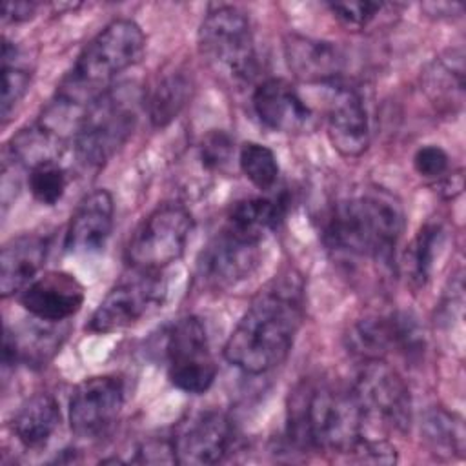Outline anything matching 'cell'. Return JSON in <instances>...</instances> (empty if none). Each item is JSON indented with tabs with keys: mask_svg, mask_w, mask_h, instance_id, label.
<instances>
[{
	"mask_svg": "<svg viewBox=\"0 0 466 466\" xmlns=\"http://www.w3.org/2000/svg\"><path fill=\"white\" fill-rule=\"evenodd\" d=\"M304 317L302 282L284 273L268 282L231 331L224 357L249 375L277 368L289 353Z\"/></svg>",
	"mask_w": 466,
	"mask_h": 466,
	"instance_id": "obj_1",
	"label": "cell"
},
{
	"mask_svg": "<svg viewBox=\"0 0 466 466\" xmlns=\"http://www.w3.org/2000/svg\"><path fill=\"white\" fill-rule=\"evenodd\" d=\"M364 415L353 391L300 382L288 402V441L295 448L348 453L364 437Z\"/></svg>",
	"mask_w": 466,
	"mask_h": 466,
	"instance_id": "obj_2",
	"label": "cell"
},
{
	"mask_svg": "<svg viewBox=\"0 0 466 466\" xmlns=\"http://www.w3.org/2000/svg\"><path fill=\"white\" fill-rule=\"evenodd\" d=\"M402 228L404 213L399 200L382 189H366L329 209L322 238L335 253L390 262Z\"/></svg>",
	"mask_w": 466,
	"mask_h": 466,
	"instance_id": "obj_3",
	"label": "cell"
},
{
	"mask_svg": "<svg viewBox=\"0 0 466 466\" xmlns=\"http://www.w3.org/2000/svg\"><path fill=\"white\" fill-rule=\"evenodd\" d=\"M144 49L146 36L137 22L127 18L113 20L84 46L56 89L55 106L62 111L71 107L86 109L113 87L116 75L142 58Z\"/></svg>",
	"mask_w": 466,
	"mask_h": 466,
	"instance_id": "obj_4",
	"label": "cell"
},
{
	"mask_svg": "<svg viewBox=\"0 0 466 466\" xmlns=\"http://www.w3.org/2000/svg\"><path fill=\"white\" fill-rule=\"evenodd\" d=\"M144 96L129 86H113L93 100L80 116L75 151L87 167L104 166L131 137Z\"/></svg>",
	"mask_w": 466,
	"mask_h": 466,
	"instance_id": "obj_5",
	"label": "cell"
},
{
	"mask_svg": "<svg viewBox=\"0 0 466 466\" xmlns=\"http://www.w3.org/2000/svg\"><path fill=\"white\" fill-rule=\"evenodd\" d=\"M198 51L208 66L231 82H249L257 51L248 16L231 5L211 7L198 29Z\"/></svg>",
	"mask_w": 466,
	"mask_h": 466,
	"instance_id": "obj_6",
	"label": "cell"
},
{
	"mask_svg": "<svg viewBox=\"0 0 466 466\" xmlns=\"http://www.w3.org/2000/svg\"><path fill=\"white\" fill-rule=\"evenodd\" d=\"M193 229V217L182 204L157 206L131 235L126 258L133 269L160 271L178 260Z\"/></svg>",
	"mask_w": 466,
	"mask_h": 466,
	"instance_id": "obj_7",
	"label": "cell"
},
{
	"mask_svg": "<svg viewBox=\"0 0 466 466\" xmlns=\"http://www.w3.org/2000/svg\"><path fill=\"white\" fill-rule=\"evenodd\" d=\"M164 355L167 377L186 393H206L217 379V364L209 350L206 326L198 317L178 319L166 333Z\"/></svg>",
	"mask_w": 466,
	"mask_h": 466,
	"instance_id": "obj_8",
	"label": "cell"
},
{
	"mask_svg": "<svg viewBox=\"0 0 466 466\" xmlns=\"http://www.w3.org/2000/svg\"><path fill=\"white\" fill-rule=\"evenodd\" d=\"M353 395L364 420L404 433L411 422V395L402 377L384 360H362Z\"/></svg>",
	"mask_w": 466,
	"mask_h": 466,
	"instance_id": "obj_9",
	"label": "cell"
},
{
	"mask_svg": "<svg viewBox=\"0 0 466 466\" xmlns=\"http://www.w3.org/2000/svg\"><path fill=\"white\" fill-rule=\"evenodd\" d=\"M166 297V284L160 271L133 269L131 277L122 279L98 304L89 331L113 333L135 326L144 317L160 308Z\"/></svg>",
	"mask_w": 466,
	"mask_h": 466,
	"instance_id": "obj_10",
	"label": "cell"
},
{
	"mask_svg": "<svg viewBox=\"0 0 466 466\" xmlns=\"http://www.w3.org/2000/svg\"><path fill=\"white\" fill-rule=\"evenodd\" d=\"M262 240L222 228L198 257V275L208 288L228 289L248 279L258 266Z\"/></svg>",
	"mask_w": 466,
	"mask_h": 466,
	"instance_id": "obj_11",
	"label": "cell"
},
{
	"mask_svg": "<svg viewBox=\"0 0 466 466\" xmlns=\"http://www.w3.org/2000/svg\"><path fill=\"white\" fill-rule=\"evenodd\" d=\"M348 348L362 360H384L391 351L411 355L422 348V333L404 313L375 315L357 320L348 335Z\"/></svg>",
	"mask_w": 466,
	"mask_h": 466,
	"instance_id": "obj_12",
	"label": "cell"
},
{
	"mask_svg": "<svg viewBox=\"0 0 466 466\" xmlns=\"http://www.w3.org/2000/svg\"><path fill=\"white\" fill-rule=\"evenodd\" d=\"M124 406V382L118 375L84 379L69 399V424L80 437H96L116 420Z\"/></svg>",
	"mask_w": 466,
	"mask_h": 466,
	"instance_id": "obj_13",
	"label": "cell"
},
{
	"mask_svg": "<svg viewBox=\"0 0 466 466\" xmlns=\"http://www.w3.org/2000/svg\"><path fill=\"white\" fill-rule=\"evenodd\" d=\"M171 441L175 462L217 464L233 448L235 430L226 413L208 410L193 417Z\"/></svg>",
	"mask_w": 466,
	"mask_h": 466,
	"instance_id": "obj_14",
	"label": "cell"
},
{
	"mask_svg": "<svg viewBox=\"0 0 466 466\" xmlns=\"http://www.w3.org/2000/svg\"><path fill=\"white\" fill-rule=\"evenodd\" d=\"M326 127L331 146L342 157H360L370 146V116L355 87L337 86L329 98Z\"/></svg>",
	"mask_w": 466,
	"mask_h": 466,
	"instance_id": "obj_15",
	"label": "cell"
},
{
	"mask_svg": "<svg viewBox=\"0 0 466 466\" xmlns=\"http://www.w3.org/2000/svg\"><path fill=\"white\" fill-rule=\"evenodd\" d=\"M20 304L40 320L66 322L84 304V286L66 271H47L20 291Z\"/></svg>",
	"mask_w": 466,
	"mask_h": 466,
	"instance_id": "obj_16",
	"label": "cell"
},
{
	"mask_svg": "<svg viewBox=\"0 0 466 466\" xmlns=\"http://www.w3.org/2000/svg\"><path fill=\"white\" fill-rule=\"evenodd\" d=\"M255 115L271 131L300 133L309 129L313 113L299 91L284 78L260 82L251 98Z\"/></svg>",
	"mask_w": 466,
	"mask_h": 466,
	"instance_id": "obj_17",
	"label": "cell"
},
{
	"mask_svg": "<svg viewBox=\"0 0 466 466\" xmlns=\"http://www.w3.org/2000/svg\"><path fill=\"white\" fill-rule=\"evenodd\" d=\"M115 204L106 189H95L86 195L71 215L64 248L67 253L100 251L113 229Z\"/></svg>",
	"mask_w": 466,
	"mask_h": 466,
	"instance_id": "obj_18",
	"label": "cell"
},
{
	"mask_svg": "<svg viewBox=\"0 0 466 466\" xmlns=\"http://www.w3.org/2000/svg\"><path fill=\"white\" fill-rule=\"evenodd\" d=\"M284 56L293 76L306 84H335L344 67V56L335 44L297 33L284 38Z\"/></svg>",
	"mask_w": 466,
	"mask_h": 466,
	"instance_id": "obj_19",
	"label": "cell"
},
{
	"mask_svg": "<svg viewBox=\"0 0 466 466\" xmlns=\"http://www.w3.org/2000/svg\"><path fill=\"white\" fill-rule=\"evenodd\" d=\"M67 328L62 322L35 319L18 331L5 328L4 335V366L25 362L27 366H44L62 346Z\"/></svg>",
	"mask_w": 466,
	"mask_h": 466,
	"instance_id": "obj_20",
	"label": "cell"
},
{
	"mask_svg": "<svg viewBox=\"0 0 466 466\" xmlns=\"http://www.w3.org/2000/svg\"><path fill=\"white\" fill-rule=\"evenodd\" d=\"M47 255V238L36 233L7 240L0 255V291L11 297L25 289L40 271Z\"/></svg>",
	"mask_w": 466,
	"mask_h": 466,
	"instance_id": "obj_21",
	"label": "cell"
},
{
	"mask_svg": "<svg viewBox=\"0 0 466 466\" xmlns=\"http://www.w3.org/2000/svg\"><path fill=\"white\" fill-rule=\"evenodd\" d=\"M60 424V408L51 393H35L15 413L13 433L29 450L42 448Z\"/></svg>",
	"mask_w": 466,
	"mask_h": 466,
	"instance_id": "obj_22",
	"label": "cell"
},
{
	"mask_svg": "<svg viewBox=\"0 0 466 466\" xmlns=\"http://www.w3.org/2000/svg\"><path fill=\"white\" fill-rule=\"evenodd\" d=\"M424 89L433 104L451 107L462 104L464 95V55L451 49L441 55L426 71Z\"/></svg>",
	"mask_w": 466,
	"mask_h": 466,
	"instance_id": "obj_23",
	"label": "cell"
},
{
	"mask_svg": "<svg viewBox=\"0 0 466 466\" xmlns=\"http://www.w3.org/2000/svg\"><path fill=\"white\" fill-rule=\"evenodd\" d=\"M62 151V138L55 127L42 122L33 127L22 129L11 138L9 155L15 164L25 166L27 169L58 160Z\"/></svg>",
	"mask_w": 466,
	"mask_h": 466,
	"instance_id": "obj_24",
	"label": "cell"
},
{
	"mask_svg": "<svg viewBox=\"0 0 466 466\" xmlns=\"http://www.w3.org/2000/svg\"><path fill=\"white\" fill-rule=\"evenodd\" d=\"M282 217V204L266 197H253L238 200L228 213L226 228L246 237L264 240L266 233L273 229Z\"/></svg>",
	"mask_w": 466,
	"mask_h": 466,
	"instance_id": "obj_25",
	"label": "cell"
},
{
	"mask_svg": "<svg viewBox=\"0 0 466 466\" xmlns=\"http://www.w3.org/2000/svg\"><path fill=\"white\" fill-rule=\"evenodd\" d=\"M422 437L430 450L444 457H462L466 446L462 417L444 408H430L422 417Z\"/></svg>",
	"mask_w": 466,
	"mask_h": 466,
	"instance_id": "obj_26",
	"label": "cell"
},
{
	"mask_svg": "<svg viewBox=\"0 0 466 466\" xmlns=\"http://www.w3.org/2000/svg\"><path fill=\"white\" fill-rule=\"evenodd\" d=\"M189 93L191 84L182 71L162 76L147 93V96H144V107H147V115L153 126L164 127L175 120L186 106Z\"/></svg>",
	"mask_w": 466,
	"mask_h": 466,
	"instance_id": "obj_27",
	"label": "cell"
},
{
	"mask_svg": "<svg viewBox=\"0 0 466 466\" xmlns=\"http://www.w3.org/2000/svg\"><path fill=\"white\" fill-rule=\"evenodd\" d=\"M444 231L439 224H426L410 242L404 253V269L406 279L413 288H422L430 280Z\"/></svg>",
	"mask_w": 466,
	"mask_h": 466,
	"instance_id": "obj_28",
	"label": "cell"
},
{
	"mask_svg": "<svg viewBox=\"0 0 466 466\" xmlns=\"http://www.w3.org/2000/svg\"><path fill=\"white\" fill-rule=\"evenodd\" d=\"M31 84V69L24 62L20 49L4 38L2 44V116L9 118Z\"/></svg>",
	"mask_w": 466,
	"mask_h": 466,
	"instance_id": "obj_29",
	"label": "cell"
},
{
	"mask_svg": "<svg viewBox=\"0 0 466 466\" xmlns=\"http://www.w3.org/2000/svg\"><path fill=\"white\" fill-rule=\"evenodd\" d=\"M238 164L244 177L258 189L269 191L279 178V162L275 153L258 144L246 142L238 153Z\"/></svg>",
	"mask_w": 466,
	"mask_h": 466,
	"instance_id": "obj_30",
	"label": "cell"
},
{
	"mask_svg": "<svg viewBox=\"0 0 466 466\" xmlns=\"http://www.w3.org/2000/svg\"><path fill=\"white\" fill-rule=\"evenodd\" d=\"M27 186L36 202L44 206H55L66 193L67 173L58 164V160L44 162L29 169Z\"/></svg>",
	"mask_w": 466,
	"mask_h": 466,
	"instance_id": "obj_31",
	"label": "cell"
},
{
	"mask_svg": "<svg viewBox=\"0 0 466 466\" xmlns=\"http://www.w3.org/2000/svg\"><path fill=\"white\" fill-rule=\"evenodd\" d=\"M333 16L351 29H364L370 25L377 15L386 7L382 2H370V0H357V2H335L328 4Z\"/></svg>",
	"mask_w": 466,
	"mask_h": 466,
	"instance_id": "obj_32",
	"label": "cell"
},
{
	"mask_svg": "<svg viewBox=\"0 0 466 466\" xmlns=\"http://www.w3.org/2000/svg\"><path fill=\"white\" fill-rule=\"evenodd\" d=\"M413 167L420 177L437 182L450 173V157L442 147L428 144L415 151Z\"/></svg>",
	"mask_w": 466,
	"mask_h": 466,
	"instance_id": "obj_33",
	"label": "cell"
},
{
	"mask_svg": "<svg viewBox=\"0 0 466 466\" xmlns=\"http://www.w3.org/2000/svg\"><path fill=\"white\" fill-rule=\"evenodd\" d=\"M233 155V142L224 131H211L200 144V160L208 169H222Z\"/></svg>",
	"mask_w": 466,
	"mask_h": 466,
	"instance_id": "obj_34",
	"label": "cell"
},
{
	"mask_svg": "<svg viewBox=\"0 0 466 466\" xmlns=\"http://www.w3.org/2000/svg\"><path fill=\"white\" fill-rule=\"evenodd\" d=\"M350 453L355 455L359 462H373V464L397 462V450L388 441H373V439L362 437Z\"/></svg>",
	"mask_w": 466,
	"mask_h": 466,
	"instance_id": "obj_35",
	"label": "cell"
},
{
	"mask_svg": "<svg viewBox=\"0 0 466 466\" xmlns=\"http://www.w3.org/2000/svg\"><path fill=\"white\" fill-rule=\"evenodd\" d=\"M38 4L35 2H5L2 5V20L7 22H25L29 18H33L35 11H36Z\"/></svg>",
	"mask_w": 466,
	"mask_h": 466,
	"instance_id": "obj_36",
	"label": "cell"
}]
</instances>
